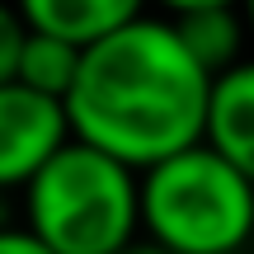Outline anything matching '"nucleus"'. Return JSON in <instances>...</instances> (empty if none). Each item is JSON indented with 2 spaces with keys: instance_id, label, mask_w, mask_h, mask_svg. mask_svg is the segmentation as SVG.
Listing matches in <instances>:
<instances>
[{
  "instance_id": "nucleus-1",
  "label": "nucleus",
  "mask_w": 254,
  "mask_h": 254,
  "mask_svg": "<svg viewBox=\"0 0 254 254\" xmlns=\"http://www.w3.org/2000/svg\"><path fill=\"white\" fill-rule=\"evenodd\" d=\"M212 75L189 57L165 14L132 24L80 47V66L62 109L71 136L109 151L136 174L184 146L202 141Z\"/></svg>"
},
{
  "instance_id": "nucleus-2",
  "label": "nucleus",
  "mask_w": 254,
  "mask_h": 254,
  "mask_svg": "<svg viewBox=\"0 0 254 254\" xmlns=\"http://www.w3.org/2000/svg\"><path fill=\"white\" fill-rule=\"evenodd\" d=\"M136 217L170 254H240L254 240V179L193 141L136 174Z\"/></svg>"
},
{
  "instance_id": "nucleus-3",
  "label": "nucleus",
  "mask_w": 254,
  "mask_h": 254,
  "mask_svg": "<svg viewBox=\"0 0 254 254\" xmlns=\"http://www.w3.org/2000/svg\"><path fill=\"white\" fill-rule=\"evenodd\" d=\"M24 226L52 254H113L141 236L136 170L66 136L24 184Z\"/></svg>"
},
{
  "instance_id": "nucleus-4",
  "label": "nucleus",
  "mask_w": 254,
  "mask_h": 254,
  "mask_svg": "<svg viewBox=\"0 0 254 254\" xmlns=\"http://www.w3.org/2000/svg\"><path fill=\"white\" fill-rule=\"evenodd\" d=\"M66 136L71 127L62 99H47L19 80H0V193L24 189Z\"/></svg>"
},
{
  "instance_id": "nucleus-5",
  "label": "nucleus",
  "mask_w": 254,
  "mask_h": 254,
  "mask_svg": "<svg viewBox=\"0 0 254 254\" xmlns=\"http://www.w3.org/2000/svg\"><path fill=\"white\" fill-rule=\"evenodd\" d=\"M202 141L226 155L245 179H254V57L212 75L207 109H202Z\"/></svg>"
},
{
  "instance_id": "nucleus-6",
  "label": "nucleus",
  "mask_w": 254,
  "mask_h": 254,
  "mask_svg": "<svg viewBox=\"0 0 254 254\" xmlns=\"http://www.w3.org/2000/svg\"><path fill=\"white\" fill-rule=\"evenodd\" d=\"M14 9L24 14L28 28H43V33H57L75 47H90L104 33L146 14L151 0H14Z\"/></svg>"
},
{
  "instance_id": "nucleus-7",
  "label": "nucleus",
  "mask_w": 254,
  "mask_h": 254,
  "mask_svg": "<svg viewBox=\"0 0 254 254\" xmlns=\"http://www.w3.org/2000/svg\"><path fill=\"white\" fill-rule=\"evenodd\" d=\"M165 19L174 24L179 43L189 47V57L207 75L236 66L250 47V28H245L240 5H207V9H184V14H165Z\"/></svg>"
},
{
  "instance_id": "nucleus-8",
  "label": "nucleus",
  "mask_w": 254,
  "mask_h": 254,
  "mask_svg": "<svg viewBox=\"0 0 254 254\" xmlns=\"http://www.w3.org/2000/svg\"><path fill=\"white\" fill-rule=\"evenodd\" d=\"M75 66H80V47L75 43H66L57 33H43V28H28L24 43H19L14 80L47 94V99H66V90L75 80Z\"/></svg>"
},
{
  "instance_id": "nucleus-9",
  "label": "nucleus",
  "mask_w": 254,
  "mask_h": 254,
  "mask_svg": "<svg viewBox=\"0 0 254 254\" xmlns=\"http://www.w3.org/2000/svg\"><path fill=\"white\" fill-rule=\"evenodd\" d=\"M24 33H28V24L14 9V0H0V80H14V62H19Z\"/></svg>"
},
{
  "instance_id": "nucleus-10",
  "label": "nucleus",
  "mask_w": 254,
  "mask_h": 254,
  "mask_svg": "<svg viewBox=\"0 0 254 254\" xmlns=\"http://www.w3.org/2000/svg\"><path fill=\"white\" fill-rule=\"evenodd\" d=\"M0 254H52V250H47L28 226H9V221H0Z\"/></svg>"
},
{
  "instance_id": "nucleus-11",
  "label": "nucleus",
  "mask_w": 254,
  "mask_h": 254,
  "mask_svg": "<svg viewBox=\"0 0 254 254\" xmlns=\"http://www.w3.org/2000/svg\"><path fill=\"white\" fill-rule=\"evenodd\" d=\"M207 5H240V0H151L155 14H184V9H207Z\"/></svg>"
},
{
  "instance_id": "nucleus-12",
  "label": "nucleus",
  "mask_w": 254,
  "mask_h": 254,
  "mask_svg": "<svg viewBox=\"0 0 254 254\" xmlns=\"http://www.w3.org/2000/svg\"><path fill=\"white\" fill-rule=\"evenodd\" d=\"M113 254H170V250H160L155 240H146V236H132L123 250H113Z\"/></svg>"
},
{
  "instance_id": "nucleus-13",
  "label": "nucleus",
  "mask_w": 254,
  "mask_h": 254,
  "mask_svg": "<svg viewBox=\"0 0 254 254\" xmlns=\"http://www.w3.org/2000/svg\"><path fill=\"white\" fill-rule=\"evenodd\" d=\"M240 14H245V28H250V43H254V0H240Z\"/></svg>"
}]
</instances>
